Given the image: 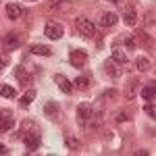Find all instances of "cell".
Segmentation results:
<instances>
[{
  "mask_svg": "<svg viewBox=\"0 0 156 156\" xmlns=\"http://www.w3.org/2000/svg\"><path fill=\"white\" fill-rule=\"evenodd\" d=\"M19 137L23 140L25 148L29 150V152H36L40 144H42V137H40V131H37V127L31 123V121H25L23 127H21V131H19Z\"/></svg>",
  "mask_w": 156,
  "mask_h": 156,
  "instance_id": "6da1fadb",
  "label": "cell"
},
{
  "mask_svg": "<svg viewBox=\"0 0 156 156\" xmlns=\"http://www.w3.org/2000/svg\"><path fill=\"white\" fill-rule=\"evenodd\" d=\"M25 42V34H19V31H9V34H4V37H2V46H4V50H17L21 44Z\"/></svg>",
  "mask_w": 156,
  "mask_h": 156,
  "instance_id": "7a4b0ae2",
  "label": "cell"
},
{
  "mask_svg": "<svg viewBox=\"0 0 156 156\" xmlns=\"http://www.w3.org/2000/svg\"><path fill=\"white\" fill-rule=\"evenodd\" d=\"M75 27H77V31L85 37H94L96 36V25L92 23L90 19H85V17H79L77 21H75Z\"/></svg>",
  "mask_w": 156,
  "mask_h": 156,
  "instance_id": "3957f363",
  "label": "cell"
},
{
  "mask_svg": "<svg viewBox=\"0 0 156 156\" xmlns=\"http://www.w3.org/2000/svg\"><path fill=\"white\" fill-rule=\"evenodd\" d=\"M94 115H96V112H94L92 104H79V106H77V123H79L81 127L90 125V121H92Z\"/></svg>",
  "mask_w": 156,
  "mask_h": 156,
  "instance_id": "277c9868",
  "label": "cell"
},
{
  "mask_svg": "<svg viewBox=\"0 0 156 156\" xmlns=\"http://www.w3.org/2000/svg\"><path fill=\"white\" fill-rule=\"evenodd\" d=\"M69 62H71V67H75V69H81L85 62H87V54H85V50L73 48L71 52H69Z\"/></svg>",
  "mask_w": 156,
  "mask_h": 156,
  "instance_id": "5b68a950",
  "label": "cell"
},
{
  "mask_svg": "<svg viewBox=\"0 0 156 156\" xmlns=\"http://www.w3.org/2000/svg\"><path fill=\"white\" fill-rule=\"evenodd\" d=\"M15 127V117L11 110H0V133H6Z\"/></svg>",
  "mask_w": 156,
  "mask_h": 156,
  "instance_id": "8992f818",
  "label": "cell"
},
{
  "mask_svg": "<svg viewBox=\"0 0 156 156\" xmlns=\"http://www.w3.org/2000/svg\"><path fill=\"white\" fill-rule=\"evenodd\" d=\"M62 34H65L62 25L54 23V21L46 23V27H44V36H46V37H50V40H60V37H62Z\"/></svg>",
  "mask_w": 156,
  "mask_h": 156,
  "instance_id": "52a82bcc",
  "label": "cell"
},
{
  "mask_svg": "<svg viewBox=\"0 0 156 156\" xmlns=\"http://www.w3.org/2000/svg\"><path fill=\"white\" fill-rule=\"evenodd\" d=\"M15 77H17V81L21 85H25V87L34 81V75H29V73L25 71V67H17V69H15Z\"/></svg>",
  "mask_w": 156,
  "mask_h": 156,
  "instance_id": "ba28073f",
  "label": "cell"
},
{
  "mask_svg": "<svg viewBox=\"0 0 156 156\" xmlns=\"http://www.w3.org/2000/svg\"><path fill=\"white\" fill-rule=\"evenodd\" d=\"M54 81H56V85H58V90L65 92V94H69V92L73 90V83L69 81V77H65L62 73H56V75H54Z\"/></svg>",
  "mask_w": 156,
  "mask_h": 156,
  "instance_id": "9c48e42d",
  "label": "cell"
},
{
  "mask_svg": "<svg viewBox=\"0 0 156 156\" xmlns=\"http://www.w3.org/2000/svg\"><path fill=\"white\" fill-rule=\"evenodd\" d=\"M44 112H46V117L52 121H58L60 119V108L56 102H46L44 104Z\"/></svg>",
  "mask_w": 156,
  "mask_h": 156,
  "instance_id": "30bf717a",
  "label": "cell"
},
{
  "mask_svg": "<svg viewBox=\"0 0 156 156\" xmlns=\"http://www.w3.org/2000/svg\"><path fill=\"white\" fill-rule=\"evenodd\" d=\"M104 73H106L110 79H117L121 75V69H119V62H115V60L110 58V60H106L104 62Z\"/></svg>",
  "mask_w": 156,
  "mask_h": 156,
  "instance_id": "8fae6325",
  "label": "cell"
},
{
  "mask_svg": "<svg viewBox=\"0 0 156 156\" xmlns=\"http://www.w3.org/2000/svg\"><path fill=\"white\" fill-rule=\"evenodd\" d=\"M123 21L129 25V27H133V25L137 23V12H135V9H133L131 4L125 6V11H123Z\"/></svg>",
  "mask_w": 156,
  "mask_h": 156,
  "instance_id": "7c38bea8",
  "label": "cell"
},
{
  "mask_svg": "<svg viewBox=\"0 0 156 156\" xmlns=\"http://www.w3.org/2000/svg\"><path fill=\"white\" fill-rule=\"evenodd\" d=\"M110 58L115 60V62H119V65H127V62H129L127 54H125V50L121 48V46H115V48H112V54H110Z\"/></svg>",
  "mask_w": 156,
  "mask_h": 156,
  "instance_id": "4fadbf2b",
  "label": "cell"
},
{
  "mask_svg": "<svg viewBox=\"0 0 156 156\" xmlns=\"http://www.w3.org/2000/svg\"><path fill=\"white\" fill-rule=\"evenodd\" d=\"M115 23H117V12L106 11V12L100 15V25H102V27H112Z\"/></svg>",
  "mask_w": 156,
  "mask_h": 156,
  "instance_id": "5bb4252c",
  "label": "cell"
},
{
  "mask_svg": "<svg viewBox=\"0 0 156 156\" xmlns=\"http://www.w3.org/2000/svg\"><path fill=\"white\" fill-rule=\"evenodd\" d=\"M31 54H37V56H52V48L50 46H44V44H34L29 48Z\"/></svg>",
  "mask_w": 156,
  "mask_h": 156,
  "instance_id": "9a60e30c",
  "label": "cell"
},
{
  "mask_svg": "<svg viewBox=\"0 0 156 156\" xmlns=\"http://www.w3.org/2000/svg\"><path fill=\"white\" fill-rule=\"evenodd\" d=\"M21 15H23V9H21L19 4H15V2L6 4V17H9V19H12V21H15V19H19Z\"/></svg>",
  "mask_w": 156,
  "mask_h": 156,
  "instance_id": "2e32d148",
  "label": "cell"
},
{
  "mask_svg": "<svg viewBox=\"0 0 156 156\" xmlns=\"http://www.w3.org/2000/svg\"><path fill=\"white\" fill-rule=\"evenodd\" d=\"M154 94H156V83H154V81H150V83L142 90V98L150 102V100H154Z\"/></svg>",
  "mask_w": 156,
  "mask_h": 156,
  "instance_id": "e0dca14e",
  "label": "cell"
},
{
  "mask_svg": "<svg viewBox=\"0 0 156 156\" xmlns=\"http://www.w3.org/2000/svg\"><path fill=\"white\" fill-rule=\"evenodd\" d=\"M34 98H36V90H34V87H29V90L25 92L23 96H21V106L27 108L29 104H31V102H34Z\"/></svg>",
  "mask_w": 156,
  "mask_h": 156,
  "instance_id": "ac0fdd59",
  "label": "cell"
},
{
  "mask_svg": "<svg viewBox=\"0 0 156 156\" xmlns=\"http://www.w3.org/2000/svg\"><path fill=\"white\" fill-rule=\"evenodd\" d=\"M135 67H137V71L146 73V71H150V67H152V62H150L148 58H144V56H140V58H135Z\"/></svg>",
  "mask_w": 156,
  "mask_h": 156,
  "instance_id": "d6986e66",
  "label": "cell"
},
{
  "mask_svg": "<svg viewBox=\"0 0 156 156\" xmlns=\"http://www.w3.org/2000/svg\"><path fill=\"white\" fill-rule=\"evenodd\" d=\"M73 87H77V90H81V92H85V90H90V79L87 77H77L75 79V83H73Z\"/></svg>",
  "mask_w": 156,
  "mask_h": 156,
  "instance_id": "ffe728a7",
  "label": "cell"
},
{
  "mask_svg": "<svg viewBox=\"0 0 156 156\" xmlns=\"http://www.w3.org/2000/svg\"><path fill=\"white\" fill-rule=\"evenodd\" d=\"M69 6H71V0H54V4H52L54 11H67Z\"/></svg>",
  "mask_w": 156,
  "mask_h": 156,
  "instance_id": "44dd1931",
  "label": "cell"
},
{
  "mask_svg": "<svg viewBox=\"0 0 156 156\" xmlns=\"http://www.w3.org/2000/svg\"><path fill=\"white\" fill-rule=\"evenodd\" d=\"M0 96H2V98H15V96H17V92L12 90L11 85H2V87H0Z\"/></svg>",
  "mask_w": 156,
  "mask_h": 156,
  "instance_id": "7402d4cb",
  "label": "cell"
},
{
  "mask_svg": "<svg viewBox=\"0 0 156 156\" xmlns=\"http://www.w3.org/2000/svg\"><path fill=\"white\" fill-rule=\"evenodd\" d=\"M144 110H146V115L150 117V119H154L156 117V108H154V100H150V102H146V106H144Z\"/></svg>",
  "mask_w": 156,
  "mask_h": 156,
  "instance_id": "603a6c76",
  "label": "cell"
},
{
  "mask_svg": "<svg viewBox=\"0 0 156 156\" xmlns=\"http://www.w3.org/2000/svg\"><path fill=\"white\" fill-rule=\"evenodd\" d=\"M123 42H125V46H127L129 50H133L135 46H137V40H135V37H131V36H129V37H125Z\"/></svg>",
  "mask_w": 156,
  "mask_h": 156,
  "instance_id": "cb8c5ba5",
  "label": "cell"
},
{
  "mask_svg": "<svg viewBox=\"0 0 156 156\" xmlns=\"http://www.w3.org/2000/svg\"><path fill=\"white\" fill-rule=\"evenodd\" d=\"M67 146H69L71 150H79V142H77L75 137H71V135L67 137Z\"/></svg>",
  "mask_w": 156,
  "mask_h": 156,
  "instance_id": "d4e9b609",
  "label": "cell"
},
{
  "mask_svg": "<svg viewBox=\"0 0 156 156\" xmlns=\"http://www.w3.org/2000/svg\"><path fill=\"white\" fill-rule=\"evenodd\" d=\"M115 119L119 121V123H123V121H127V119H129V112H127V110H121V112L117 115V117H115Z\"/></svg>",
  "mask_w": 156,
  "mask_h": 156,
  "instance_id": "484cf974",
  "label": "cell"
},
{
  "mask_svg": "<svg viewBox=\"0 0 156 156\" xmlns=\"http://www.w3.org/2000/svg\"><path fill=\"white\" fill-rule=\"evenodd\" d=\"M152 23H154V12H148L146 15V27H150Z\"/></svg>",
  "mask_w": 156,
  "mask_h": 156,
  "instance_id": "4316f807",
  "label": "cell"
},
{
  "mask_svg": "<svg viewBox=\"0 0 156 156\" xmlns=\"http://www.w3.org/2000/svg\"><path fill=\"white\" fill-rule=\"evenodd\" d=\"M6 62H9V56H2V58H0V73L4 71V67H6Z\"/></svg>",
  "mask_w": 156,
  "mask_h": 156,
  "instance_id": "83f0119b",
  "label": "cell"
},
{
  "mask_svg": "<svg viewBox=\"0 0 156 156\" xmlns=\"http://www.w3.org/2000/svg\"><path fill=\"white\" fill-rule=\"evenodd\" d=\"M0 154H9V148L4 144H0Z\"/></svg>",
  "mask_w": 156,
  "mask_h": 156,
  "instance_id": "f1b7e54d",
  "label": "cell"
},
{
  "mask_svg": "<svg viewBox=\"0 0 156 156\" xmlns=\"http://www.w3.org/2000/svg\"><path fill=\"white\" fill-rule=\"evenodd\" d=\"M110 2H115V4H117V2H119V0H110Z\"/></svg>",
  "mask_w": 156,
  "mask_h": 156,
  "instance_id": "f546056e",
  "label": "cell"
},
{
  "mask_svg": "<svg viewBox=\"0 0 156 156\" xmlns=\"http://www.w3.org/2000/svg\"><path fill=\"white\" fill-rule=\"evenodd\" d=\"M27 2H36V0H27Z\"/></svg>",
  "mask_w": 156,
  "mask_h": 156,
  "instance_id": "4dcf8cb0",
  "label": "cell"
},
{
  "mask_svg": "<svg viewBox=\"0 0 156 156\" xmlns=\"http://www.w3.org/2000/svg\"><path fill=\"white\" fill-rule=\"evenodd\" d=\"M0 2H2V0H0Z\"/></svg>",
  "mask_w": 156,
  "mask_h": 156,
  "instance_id": "1f68e13d",
  "label": "cell"
}]
</instances>
